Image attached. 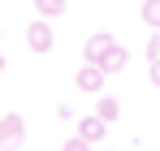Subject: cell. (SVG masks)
I'll list each match as a JSON object with an SVG mask.
<instances>
[{"instance_id": "11", "label": "cell", "mask_w": 160, "mask_h": 151, "mask_svg": "<svg viewBox=\"0 0 160 151\" xmlns=\"http://www.w3.org/2000/svg\"><path fill=\"white\" fill-rule=\"evenodd\" d=\"M147 61H160V35L147 39Z\"/></svg>"}, {"instance_id": "6", "label": "cell", "mask_w": 160, "mask_h": 151, "mask_svg": "<svg viewBox=\"0 0 160 151\" xmlns=\"http://www.w3.org/2000/svg\"><path fill=\"white\" fill-rule=\"evenodd\" d=\"M95 117H100V121H117V117H121V104L112 100V95H100V104H95Z\"/></svg>"}, {"instance_id": "9", "label": "cell", "mask_w": 160, "mask_h": 151, "mask_svg": "<svg viewBox=\"0 0 160 151\" xmlns=\"http://www.w3.org/2000/svg\"><path fill=\"white\" fill-rule=\"evenodd\" d=\"M138 17L147 22V30H160V0H143V9H138Z\"/></svg>"}, {"instance_id": "1", "label": "cell", "mask_w": 160, "mask_h": 151, "mask_svg": "<svg viewBox=\"0 0 160 151\" xmlns=\"http://www.w3.org/2000/svg\"><path fill=\"white\" fill-rule=\"evenodd\" d=\"M22 143H26V121H22L18 112L0 117V151H18Z\"/></svg>"}, {"instance_id": "3", "label": "cell", "mask_w": 160, "mask_h": 151, "mask_svg": "<svg viewBox=\"0 0 160 151\" xmlns=\"http://www.w3.org/2000/svg\"><path fill=\"white\" fill-rule=\"evenodd\" d=\"M52 43H56V35H52V22L35 17V22L26 26V48H30V52H48Z\"/></svg>"}, {"instance_id": "10", "label": "cell", "mask_w": 160, "mask_h": 151, "mask_svg": "<svg viewBox=\"0 0 160 151\" xmlns=\"http://www.w3.org/2000/svg\"><path fill=\"white\" fill-rule=\"evenodd\" d=\"M61 151H91V143H82L78 134H74V138H65V147H61Z\"/></svg>"}, {"instance_id": "12", "label": "cell", "mask_w": 160, "mask_h": 151, "mask_svg": "<svg viewBox=\"0 0 160 151\" xmlns=\"http://www.w3.org/2000/svg\"><path fill=\"white\" fill-rule=\"evenodd\" d=\"M152 86H160V61H152Z\"/></svg>"}, {"instance_id": "7", "label": "cell", "mask_w": 160, "mask_h": 151, "mask_svg": "<svg viewBox=\"0 0 160 151\" xmlns=\"http://www.w3.org/2000/svg\"><path fill=\"white\" fill-rule=\"evenodd\" d=\"M126 61H130V52H126L121 43H117V48L108 52V61L100 65V69H104V74H121V69H126Z\"/></svg>"}, {"instance_id": "2", "label": "cell", "mask_w": 160, "mask_h": 151, "mask_svg": "<svg viewBox=\"0 0 160 151\" xmlns=\"http://www.w3.org/2000/svg\"><path fill=\"white\" fill-rule=\"evenodd\" d=\"M112 48H117V39H112L108 30H95V35L87 39V48H82V65H104Z\"/></svg>"}, {"instance_id": "4", "label": "cell", "mask_w": 160, "mask_h": 151, "mask_svg": "<svg viewBox=\"0 0 160 151\" xmlns=\"http://www.w3.org/2000/svg\"><path fill=\"white\" fill-rule=\"evenodd\" d=\"M104 69H100V65H82L78 74H74V82H78V91H87V95H100V91H104Z\"/></svg>"}, {"instance_id": "5", "label": "cell", "mask_w": 160, "mask_h": 151, "mask_svg": "<svg viewBox=\"0 0 160 151\" xmlns=\"http://www.w3.org/2000/svg\"><path fill=\"white\" fill-rule=\"evenodd\" d=\"M78 138H82V143H100V138H104V121H100V117H82Z\"/></svg>"}, {"instance_id": "13", "label": "cell", "mask_w": 160, "mask_h": 151, "mask_svg": "<svg viewBox=\"0 0 160 151\" xmlns=\"http://www.w3.org/2000/svg\"><path fill=\"white\" fill-rule=\"evenodd\" d=\"M0 74H4V56H0Z\"/></svg>"}, {"instance_id": "8", "label": "cell", "mask_w": 160, "mask_h": 151, "mask_svg": "<svg viewBox=\"0 0 160 151\" xmlns=\"http://www.w3.org/2000/svg\"><path fill=\"white\" fill-rule=\"evenodd\" d=\"M35 13H39L43 22H52V17L65 13V0H35Z\"/></svg>"}]
</instances>
